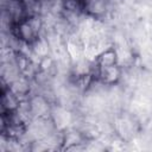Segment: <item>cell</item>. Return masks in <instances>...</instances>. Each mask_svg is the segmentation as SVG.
I'll return each instance as SVG.
<instances>
[{"instance_id": "1", "label": "cell", "mask_w": 152, "mask_h": 152, "mask_svg": "<svg viewBox=\"0 0 152 152\" xmlns=\"http://www.w3.org/2000/svg\"><path fill=\"white\" fill-rule=\"evenodd\" d=\"M42 28V20L38 14L26 15L19 21L14 23L11 27L13 36L26 45H33L39 39V32Z\"/></svg>"}, {"instance_id": "2", "label": "cell", "mask_w": 152, "mask_h": 152, "mask_svg": "<svg viewBox=\"0 0 152 152\" xmlns=\"http://www.w3.org/2000/svg\"><path fill=\"white\" fill-rule=\"evenodd\" d=\"M94 76L102 84L113 86L120 81L122 76V70L118 63L107 64V65H95Z\"/></svg>"}, {"instance_id": "3", "label": "cell", "mask_w": 152, "mask_h": 152, "mask_svg": "<svg viewBox=\"0 0 152 152\" xmlns=\"http://www.w3.org/2000/svg\"><path fill=\"white\" fill-rule=\"evenodd\" d=\"M81 5L82 12H84L89 17L100 19L107 13L109 0H81Z\"/></svg>"}, {"instance_id": "4", "label": "cell", "mask_w": 152, "mask_h": 152, "mask_svg": "<svg viewBox=\"0 0 152 152\" xmlns=\"http://www.w3.org/2000/svg\"><path fill=\"white\" fill-rule=\"evenodd\" d=\"M21 104L20 97L8 87H4L1 91V112H15Z\"/></svg>"}, {"instance_id": "5", "label": "cell", "mask_w": 152, "mask_h": 152, "mask_svg": "<svg viewBox=\"0 0 152 152\" xmlns=\"http://www.w3.org/2000/svg\"><path fill=\"white\" fill-rule=\"evenodd\" d=\"M113 63H118V55L113 48H109L102 51L96 57V61H95V65H107Z\"/></svg>"}]
</instances>
